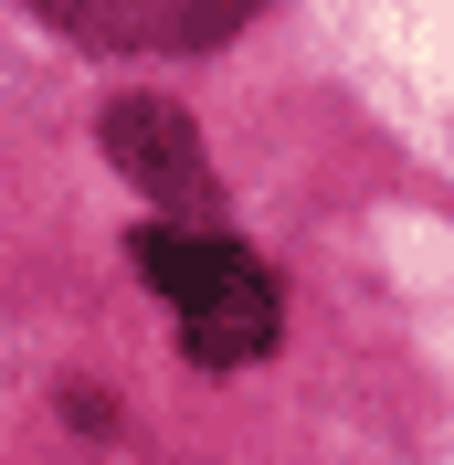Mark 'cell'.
I'll use <instances>...</instances> for the list:
<instances>
[{"instance_id": "6da1fadb", "label": "cell", "mask_w": 454, "mask_h": 465, "mask_svg": "<svg viewBox=\"0 0 454 465\" xmlns=\"http://www.w3.org/2000/svg\"><path fill=\"white\" fill-rule=\"evenodd\" d=\"M264 0H43V22L95 54H212L254 22Z\"/></svg>"}, {"instance_id": "7a4b0ae2", "label": "cell", "mask_w": 454, "mask_h": 465, "mask_svg": "<svg viewBox=\"0 0 454 465\" xmlns=\"http://www.w3.org/2000/svg\"><path fill=\"white\" fill-rule=\"evenodd\" d=\"M106 159L138 180L148 202H170V223H201V212H212L201 127L170 106V95H116V106H106Z\"/></svg>"}, {"instance_id": "3957f363", "label": "cell", "mask_w": 454, "mask_h": 465, "mask_svg": "<svg viewBox=\"0 0 454 465\" xmlns=\"http://www.w3.org/2000/svg\"><path fill=\"white\" fill-rule=\"evenodd\" d=\"M138 275L170 296L180 318L232 307V296H254V286H264V264L243 254V243H222V232H201V223H148V232H138Z\"/></svg>"}, {"instance_id": "277c9868", "label": "cell", "mask_w": 454, "mask_h": 465, "mask_svg": "<svg viewBox=\"0 0 454 465\" xmlns=\"http://www.w3.org/2000/svg\"><path fill=\"white\" fill-rule=\"evenodd\" d=\"M180 349H191L201 371H243V360H264V349H275V286H254V296H232V307L180 318Z\"/></svg>"}]
</instances>
